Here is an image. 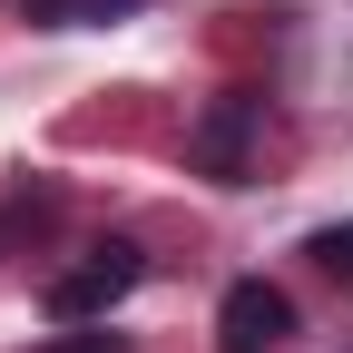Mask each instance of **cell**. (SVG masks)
<instances>
[{"instance_id": "6da1fadb", "label": "cell", "mask_w": 353, "mask_h": 353, "mask_svg": "<svg viewBox=\"0 0 353 353\" xmlns=\"http://www.w3.org/2000/svg\"><path fill=\"white\" fill-rule=\"evenodd\" d=\"M255 148H265V99H216L196 128H187V157H196V176H216V187H245L255 176Z\"/></svg>"}, {"instance_id": "3957f363", "label": "cell", "mask_w": 353, "mask_h": 353, "mask_svg": "<svg viewBox=\"0 0 353 353\" xmlns=\"http://www.w3.org/2000/svg\"><path fill=\"white\" fill-rule=\"evenodd\" d=\"M285 334H294V304H285V285H265V275L226 285V304H216V353H275Z\"/></svg>"}, {"instance_id": "277c9868", "label": "cell", "mask_w": 353, "mask_h": 353, "mask_svg": "<svg viewBox=\"0 0 353 353\" xmlns=\"http://www.w3.org/2000/svg\"><path fill=\"white\" fill-rule=\"evenodd\" d=\"M20 20H39V30H69V20H118V10H138V0H10Z\"/></svg>"}, {"instance_id": "7a4b0ae2", "label": "cell", "mask_w": 353, "mask_h": 353, "mask_svg": "<svg viewBox=\"0 0 353 353\" xmlns=\"http://www.w3.org/2000/svg\"><path fill=\"white\" fill-rule=\"evenodd\" d=\"M138 275H148V265H138V245H128V236H108V245H88L69 275H50V314H59V324H108V304L138 285Z\"/></svg>"}, {"instance_id": "5b68a950", "label": "cell", "mask_w": 353, "mask_h": 353, "mask_svg": "<svg viewBox=\"0 0 353 353\" xmlns=\"http://www.w3.org/2000/svg\"><path fill=\"white\" fill-rule=\"evenodd\" d=\"M304 255H314V275L353 285V216H343V226H314V236H304Z\"/></svg>"}, {"instance_id": "8992f818", "label": "cell", "mask_w": 353, "mask_h": 353, "mask_svg": "<svg viewBox=\"0 0 353 353\" xmlns=\"http://www.w3.org/2000/svg\"><path fill=\"white\" fill-rule=\"evenodd\" d=\"M39 353H138V343H128V334H108V324H79V334L39 343Z\"/></svg>"}]
</instances>
